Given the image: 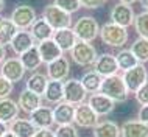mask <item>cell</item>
<instances>
[{
    "label": "cell",
    "mask_w": 148,
    "mask_h": 137,
    "mask_svg": "<svg viewBox=\"0 0 148 137\" xmlns=\"http://www.w3.org/2000/svg\"><path fill=\"white\" fill-rule=\"evenodd\" d=\"M17 31L11 17H0V45H10Z\"/></svg>",
    "instance_id": "4316f807"
},
{
    "label": "cell",
    "mask_w": 148,
    "mask_h": 137,
    "mask_svg": "<svg viewBox=\"0 0 148 137\" xmlns=\"http://www.w3.org/2000/svg\"><path fill=\"white\" fill-rule=\"evenodd\" d=\"M79 3L86 10H98L106 3V0H79Z\"/></svg>",
    "instance_id": "74e56055"
},
{
    "label": "cell",
    "mask_w": 148,
    "mask_h": 137,
    "mask_svg": "<svg viewBox=\"0 0 148 137\" xmlns=\"http://www.w3.org/2000/svg\"><path fill=\"white\" fill-rule=\"evenodd\" d=\"M42 17L47 21V23L56 30H62V28H70V25L73 23L72 16L67 14L66 11H62L61 8H58L55 3H49L42 11Z\"/></svg>",
    "instance_id": "5b68a950"
},
{
    "label": "cell",
    "mask_w": 148,
    "mask_h": 137,
    "mask_svg": "<svg viewBox=\"0 0 148 137\" xmlns=\"http://www.w3.org/2000/svg\"><path fill=\"white\" fill-rule=\"evenodd\" d=\"M100 94L106 95L108 98H111L115 103H123L128 100L130 90H128L125 81H123V76L120 75H111L103 78L101 87H100Z\"/></svg>",
    "instance_id": "6da1fadb"
},
{
    "label": "cell",
    "mask_w": 148,
    "mask_h": 137,
    "mask_svg": "<svg viewBox=\"0 0 148 137\" xmlns=\"http://www.w3.org/2000/svg\"><path fill=\"white\" fill-rule=\"evenodd\" d=\"M137 120L142 123L148 125V104H145V106H140V109H139L137 112Z\"/></svg>",
    "instance_id": "f35d334b"
},
{
    "label": "cell",
    "mask_w": 148,
    "mask_h": 137,
    "mask_svg": "<svg viewBox=\"0 0 148 137\" xmlns=\"http://www.w3.org/2000/svg\"><path fill=\"white\" fill-rule=\"evenodd\" d=\"M87 104L94 109V112L98 117L109 115L115 108V101H112L111 98H108L106 95L100 94V92H95V94H90L87 97Z\"/></svg>",
    "instance_id": "4fadbf2b"
},
{
    "label": "cell",
    "mask_w": 148,
    "mask_h": 137,
    "mask_svg": "<svg viewBox=\"0 0 148 137\" xmlns=\"http://www.w3.org/2000/svg\"><path fill=\"white\" fill-rule=\"evenodd\" d=\"M115 61H117V66H119V70H130V68L136 67L137 64H140L136 59V56L133 55V51L128 50V48H123V50H119L117 55H115Z\"/></svg>",
    "instance_id": "4dcf8cb0"
},
{
    "label": "cell",
    "mask_w": 148,
    "mask_h": 137,
    "mask_svg": "<svg viewBox=\"0 0 148 137\" xmlns=\"http://www.w3.org/2000/svg\"><path fill=\"white\" fill-rule=\"evenodd\" d=\"M5 58H6V50H5V47L0 45V66L5 62Z\"/></svg>",
    "instance_id": "60d3db41"
},
{
    "label": "cell",
    "mask_w": 148,
    "mask_h": 137,
    "mask_svg": "<svg viewBox=\"0 0 148 137\" xmlns=\"http://www.w3.org/2000/svg\"><path fill=\"white\" fill-rule=\"evenodd\" d=\"M130 50L133 51V55L136 56V59H137L140 64L148 62V39L137 38L133 42V45H131Z\"/></svg>",
    "instance_id": "1f68e13d"
},
{
    "label": "cell",
    "mask_w": 148,
    "mask_h": 137,
    "mask_svg": "<svg viewBox=\"0 0 148 137\" xmlns=\"http://www.w3.org/2000/svg\"><path fill=\"white\" fill-rule=\"evenodd\" d=\"M3 8H5V0H0V13L3 11Z\"/></svg>",
    "instance_id": "bcb514c9"
},
{
    "label": "cell",
    "mask_w": 148,
    "mask_h": 137,
    "mask_svg": "<svg viewBox=\"0 0 148 137\" xmlns=\"http://www.w3.org/2000/svg\"><path fill=\"white\" fill-rule=\"evenodd\" d=\"M55 5L58 8H61L62 11H66L67 14H73L77 13V11L81 8V3H79V0H55Z\"/></svg>",
    "instance_id": "836d02e7"
},
{
    "label": "cell",
    "mask_w": 148,
    "mask_h": 137,
    "mask_svg": "<svg viewBox=\"0 0 148 137\" xmlns=\"http://www.w3.org/2000/svg\"><path fill=\"white\" fill-rule=\"evenodd\" d=\"M11 48H13V51L16 55H23L25 51H28L31 47L36 45V41L33 39V36L28 30H19L16 36L13 38V41H11Z\"/></svg>",
    "instance_id": "2e32d148"
},
{
    "label": "cell",
    "mask_w": 148,
    "mask_h": 137,
    "mask_svg": "<svg viewBox=\"0 0 148 137\" xmlns=\"http://www.w3.org/2000/svg\"><path fill=\"white\" fill-rule=\"evenodd\" d=\"M30 122L34 125L38 129H44V128H51L55 125L53 120V109L49 106H41L34 112L30 114Z\"/></svg>",
    "instance_id": "e0dca14e"
},
{
    "label": "cell",
    "mask_w": 148,
    "mask_h": 137,
    "mask_svg": "<svg viewBox=\"0 0 148 137\" xmlns=\"http://www.w3.org/2000/svg\"><path fill=\"white\" fill-rule=\"evenodd\" d=\"M53 120L56 126L73 125L75 120V106L67 101H61L53 108Z\"/></svg>",
    "instance_id": "9a60e30c"
},
{
    "label": "cell",
    "mask_w": 148,
    "mask_h": 137,
    "mask_svg": "<svg viewBox=\"0 0 148 137\" xmlns=\"http://www.w3.org/2000/svg\"><path fill=\"white\" fill-rule=\"evenodd\" d=\"M100 117L94 112V109L89 106L87 103H81L78 106H75V120L73 123L79 128H92L94 129L95 126L100 123L98 122Z\"/></svg>",
    "instance_id": "8fae6325"
},
{
    "label": "cell",
    "mask_w": 148,
    "mask_h": 137,
    "mask_svg": "<svg viewBox=\"0 0 148 137\" xmlns=\"http://www.w3.org/2000/svg\"><path fill=\"white\" fill-rule=\"evenodd\" d=\"M87 90L84 89V86L81 84V81L77 78H67L64 81V101L78 106V104L84 103L87 100Z\"/></svg>",
    "instance_id": "8992f818"
},
{
    "label": "cell",
    "mask_w": 148,
    "mask_h": 137,
    "mask_svg": "<svg viewBox=\"0 0 148 137\" xmlns=\"http://www.w3.org/2000/svg\"><path fill=\"white\" fill-rule=\"evenodd\" d=\"M69 53H70L72 61L77 64V66H81V67L94 66L95 59L98 56L95 47L90 42H83V41H78Z\"/></svg>",
    "instance_id": "277c9868"
},
{
    "label": "cell",
    "mask_w": 148,
    "mask_h": 137,
    "mask_svg": "<svg viewBox=\"0 0 148 137\" xmlns=\"http://www.w3.org/2000/svg\"><path fill=\"white\" fill-rule=\"evenodd\" d=\"M13 90H14V84L11 81H8L5 76L0 75V100L10 98V95Z\"/></svg>",
    "instance_id": "d590c367"
},
{
    "label": "cell",
    "mask_w": 148,
    "mask_h": 137,
    "mask_svg": "<svg viewBox=\"0 0 148 137\" xmlns=\"http://www.w3.org/2000/svg\"><path fill=\"white\" fill-rule=\"evenodd\" d=\"M100 28L101 27L94 16H81L73 23V33L78 41L92 44L100 36Z\"/></svg>",
    "instance_id": "3957f363"
},
{
    "label": "cell",
    "mask_w": 148,
    "mask_h": 137,
    "mask_svg": "<svg viewBox=\"0 0 148 137\" xmlns=\"http://www.w3.org/2000/svg\"><path fill=\"white\" fill-rule=\"evenodd\" d=\"M120 3H126V5H133V3L139 2V0H119Z\"/></svg>",
    "instance_id": "ee69618b"
},
{
    "label": "cell",
    "mask_w": 148,
    "mask_h": 137,
    "mask_svg": "<svg viewBox=\"0 0 148 137\" xmlns=\"http://www.w3.org/2000/svg\"><path fill=\"white\" fill-rule=\"evenodd\" d=\"M30 33H31V36H33L34 41L39 44V42L49 41V39L53 38L55 30L47 23V21L44 17H38L33 22V25L30 27Z\"/></svg>",
    "instance_id": "ac0fdd59"
},
{
    "label": "cell",
    "mask_w": 148,
    "mask_h": 137,
    "mask_svg": "<svg viewBox=\"0 0 148 137\" xmlns=\"http://www.w3.org/2000/svg\"><path fill=\"white\" fill-rule=\"evenodd\" d=\"M70 73V61L66 56H61L56 61L47 64V76L49 79H55V81H66Z\"/></svg>",
    "instance_id": "5bb4252c"
},
{
    "label": "cell",
    "mask_w": 148,
    "mask_h": 137,
    "mask_svg": "<svg viewBox=\"0 0 148 137\" xmlns=\"http://www.w3.org/2000/svg\"><path fill=\"white\" fill-rule=\"evenodd\" d=\"M122 137H148V125L139 120H128L120 126Z\"/></svg>",
    "instance_id": "603a6c76"
},
{
    "label": "cell",
    "mask_w": 148,
    "mask_h": 137,
    "mask_svg": "<svg viewBox=\"0 0 148 137\" xmlns=\"http://www.w3.org/2000/svg\"><path fill=\"white\" fill-rule=\"evenodd\" d=\"M17 104H19V108H21V111L27 112V114H31V112H34L38 108L42 106V98H41V95L25 89V90L21 92V95H19Z\"/></svg>",
    "instance_id": "d6986e66"
},
{
    "label": "cell",
    "mask_w": 148,
    "mask_h": 137,
    "mask_svg": "<svg viewBox=\"0 0 148 137\" xmlns=\"http://www.w3.org/2000/svg\"><path fill=\"white\" fill-rule=\"evenodd\" d=\"M123 81H125L130 94H136L140 87L148 81V70L143 64H137L136 67L123 72Z\"/></svg>",
    "instance_id": "52a82bcc"
},
{
    "label": "cell",
    "mask_w": 148,
    "mask_h": 137,
    "mask_svg": "<svg viewBox=\"0 0 148 137\" xmlns=\"http://www.w3.org/2000/svg\"><path fill=\"white\" fill-rule=\"evenodd\" d=\"M139 2H140L143 11H148V0H139Z\"/></svg>",
    "instance_id": "7bdbcfd3"
},
{
    "label": "cell",
    "mask_w": 148,
    "mask_h": 137,
    "mask_svg": "<svg viewBox=\"0 0 148 137\" xmlns=\"http://www.w3.org/2000/svg\"><path fill=\"white\" fill-rule=\"evenodd\" d=\"M36 19V10L30 5H17L11 13V21L17 30H30Z\"/></svg>",
    "instance_id": "ba28073f"
},
{
    "label": "cell",
    "mask_w": 148,
    "mask_h": 137,
    "mask_svg": "<svg viewBox=\"0 0 148 137\" xmlns=\"http://www.w3.org/2000/svg\"><path fill=\"white\" fill-rule=\"evenodd\" d=\"M44 98L50 104H58V103L64 101V81L49 79L47 89L44 92Z\"/></svg>",
    "instance_id": "cb8c5ba5"
},
{
    "label": "cell",
    "mask_w": 148,
    "mask_h": 137,
    "mask_svg": "<svg viewBox=\"0 0 148 137\" xmlns=\"http://www.w3.org/2000/svg\"><path fill=\"white\" fill-rule=\"evenodd\" d=\"M19 58H21L25 70H36V68H39V66L42 64V58H41V53H39V50H38V45L31 47L28 51H25V53L21 55Z\"/></svg>",
    "instance_id": "f1b7e54d"
},
{
    "label": "cell",
    "mask_w": 148,
    "mask_h": 137,
    "mask_svg": "<svg viewBox=\"0 0 148 137\" xmlns=\"http://www.w3.org/2000/svg\"><path fill=\"white\" fill-rule=\"evenodd\" d=\"M10 131L16 134L17 137H34L38 128L30 122V119H16L10 125Z\"/></svg>",
    "instance_id": "d4e9b609"
},
{
    "label": "cell",
    "mask_w": 148,
    "mask_h": 137,
    "mask_svg": "<svg viewBox=\"0 0 148 137\" xmlns=\"http://www.w3.org/2000/svg\"><path fill=\"white\" fill-rule=\"evenodd\" d=\"M3 137H17V136H16V134H13V132H11L10 129H8V131L5 132V134H3Z\"/></svg>",
    "instance_id": "f6af8a7d"
},
{
    "label": "cell",
    "mask_w": 148,
    "mask_h": 137,
    "mask_svg": "<svg viewBox=\"0 0 148 137\" xmlns=\"http://www.w3.org/2000/svg\"><path fill=\"white\" fill-rule=\"evenodd\" d=\"M25 67L21 61V58H6L5 62L0 66V75L5 76L8 81L11 83H19L23 79L25 75Z\"/></svg>",
    "instance_id": "30bf717a"
},
{
    "label": "cell",
    "mask_w": 148,
    "mask_h": 137,
    "mask_svg": "<svg viewBox=\"0 0 148 137\" xmlns=\"http://www.w3.org/2000/svg\"><path fill=\"white\" fill-rule=\"evenodd\" d=\"M79 81L84 86L87 94H95V92H100V87H101V83H103V76H100L94 70H89L81 76Z\"/></svg>",
    "instance_id": "f546056e"
},
{
    "label": "cell",
    "mask_w": 148,
    "mask_h": 137,
    "mask_svg": "<svg viewBox=\"0 0 148 137\" xmlns=\"http://www.w3.org/2000/svg\"><path fill=\"white\" fill-rule=\"evenodd\" d=\"M55 137H79V134L73 125H62V126H56Z\"/></svg>",
    "instance_id": "e575fe53"
},
{
    "label": "cell",
    "mask_w": 148,
    "mask_h": 137,
    "mask_svg": "<svg viewBox=\"0 0 148 137\" xmlns=\"http://www.w3.org/2000/svg\"><path fill=\"white\" fill-rule=\"evenodd\" d=\"M134 19H136V14L131 5L117 2L111 8V22L115 23V25L128 28V27L134 25Z\"/></svg>",
    "instance_id": "9c48e42d"
},
{
    "label": "cell",
    "mask_w": 148,
    "mask_h": 137,
    "mask_svg": "<svg viewBox=\"0 0 148 137\" xmlns=\"http://www.w3.org/2000/svg\"><path fill=\"white\" fill-rule=\"evenodd\" d=\"M8 129H10V128H8L5 123H2V122H0V137H3V134H5V132H6Z\"/></svg>",
    "instance_id": "b9f144b4"
},
{
    "label": "cell",
    "mask_w": 148,
    "mask_h": 137,
    "mask_svg": "<svg viewBox=\"0 0 148 137\" xmlns=\"http://www.w3.org/2000/svg\"><path fill=\"white\" fill-rule=\"evenodd\" d=\"M34 137H55V131H51V128H44V129H38Z\"/></svg>",
    "instance_id": "ab89813d"
},
{
    "label": "cell",
    "mask_w": 148,
    "mask_h": 137,
    "mask_svg": "<svg viewBox=\"0 0 148 137\" xmlns=\"http://www.w3.org/2000/svg\"><path fill=\"white\" fill-rule=\"evenodd\" d=\"M38 50L41 53V58H42V62L45 64H50L53 61H56L58 58H61L64 51L56 45V42L53 39H49V41H44V42H39L38 44Z\"/></svg>",
    "instance_id": "ffe728a7"
},
{
    "label": "cell",
    "mask_w": 148,
    "mask_h": 137,
    "mask_svg": "<svg viewBox=\"0 0 148 137\" xmlns=\"http://www.w3.org/2000/svg\"><path fill=\"white\" fill-rule=\"evenodd\" d=\"M100 39L108 47L120 48L126 45L128 39H130V33H128V28L115 25L112 22H106L100 28Z\"/></svg>",
    "instance_id": "7a4b0ae2"
},
{
    "label": "cell",
    "mask_w": 148,
    "mask_h": 137,
    "mask_svg": "<svg viewBox=\"0 0 148 137\" xmlns=\"http://www.w3.org/2000/svg\"><path fill=\"white\" fill-rule=\"evenodd\" d=\"M27 89L34 92L38 95H44V92L47 89V84H49V76L39 73V72H33L28 78H27Z\"/></svg>",
    "instance_id": "484cf974"
},
{
    "label": "cell",
    "mask_w": 148,
    "mask_h": 137,
    "mask_svg": "<svg viewBox=\"0 0 148 137\" xmlns=\"http://www.w3.org/2000/svg\"><path fill=\"white\" fill-rule=\"evenodd\" d=\"M94 137H122L120 126L115 122H111V120L100 122L94 128Z\"/></svg>",
    "instance_id": "83f0119b"
},
{
    "label": "cell",
    "mask_w": 148,
    "mask_h": 137,
    "mask_svg": "<svg viewBox=\"0 0 148 137\" xmlns=\"http://www.w3.org/2000/svg\"><path fill=\"white\" fill-rule=\"evenodd\" d=\"M92 70L97 72L100 76L106 78V76H111V75H115L119 72V66H117V61H115V55H111V53H101L97 56L94 66H92Z\"/></svg>",
    "instance_id": "7c38bea8"
},
{
    "label": "cell",
    "mask_w": 148,
    "mask_h": 137,
    "mask_svg": "<svg viewBox=\"0 0 148 137\" xmlns=\"http://www.w3.org/2000/svg\"><path fill=\"white\" fill-rule=\"evenodd\" d=\"M19 104L11 98H3L0 100V122L2 123H13L19 115Z\"/></svg>",
    "instance_id": "7402d4cb"
},
{
    "label": "cell",
    "mask_w": 148,
    "mask_h": 137,
    "mask_svg": "<svg viewBox=\"0 0 148 137\" xmlns=\"http://www.w3.org/2000/svg\"><path fill=\"white\" fill-rule=\"evenodd\" d=\"M134 28L137 31L139 38L148 39V11H142V13L136 14Z\"/></svg>",
    "instance_id": "d6a6232c"
},
{
    "label": "cell",
    "mask_w": 148,
    "mask_h": 137,
    "mask_svg": "<svg viewBox=\"0 0 148 137\" xmlns=\"http://www.w3.org/2000/svg\"><path fill=\"white\" fill-rule=\"evenodd\" d=\"M136 101H137L140 106H145V104H148V81L143 84V86L139 89L137 92H136Z\"/></svg>",
    "instance_id": "8d00e7d4"
},
{
    "label": "cell",
    "mask_w": 148,
    "mask_h": 137,
    "mask_svg": "<svg viewBox=\"0 0 148 137\" xmlns=\"http://www.w3.org/2000/svg\"><path fill=\"white\" fill-rule=\"evenodd\" d=\"M53 39L56 45L61 48L62 51H70L73 45L78 42L77 36L73 33V28H62V30H56L53 33Z\"/></svg>",
    "instance_id": "44dd1931"
}]
</instances>
